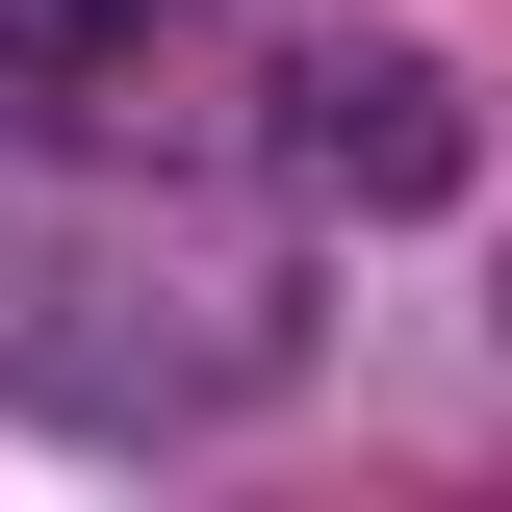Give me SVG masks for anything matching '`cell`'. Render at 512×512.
<instances>
[{
	"label": "cell",
	"instance_id": "obj_1",
	"mask_svg": "<svg viewBox=\"0 0 512 512\" xmlns=\"http://www.w3.org/2000/svg\"><path fill=\"white\" fill-rule=\"evenodd\" d=\"M282 359H308V282H282L231 205L0 154V384H26V410H77V436H205V410H282Z\"/></svg>",
	"mask_w": 512,
	"mask_h": 512
},
{
	"label": "cell",
	"instance_id": "obj_2",
	"mask_svg": "<svg viewBox=\"0 0 512 512\" xmlns=\"http://www.w3.org/2000/svg\"><path fill=\"white\" fill-rule=\"evenodd\" d=\"M282 154H308V205H359V231H384V205H436V180H461V77L333 26V52L282 77Z\"/></svg>",
	"mask_w": 512,
	"mask_h": 512
},
{
	"label": "cell",
	"instance_id": "obj_3",
	"mask_svg": "<svg viewBox=\"0 0 512 512\" xmlns=\"http://www.w3.org/2000/svg\"><path fill=\"white\" fill-rule=\"evenodd\" d=\"M154 26H180V0H0V77H52V103H77V77H128Z\"/></svg>",
	"mask_w": 512,
	"mask_h": 512
}]
</instances>
